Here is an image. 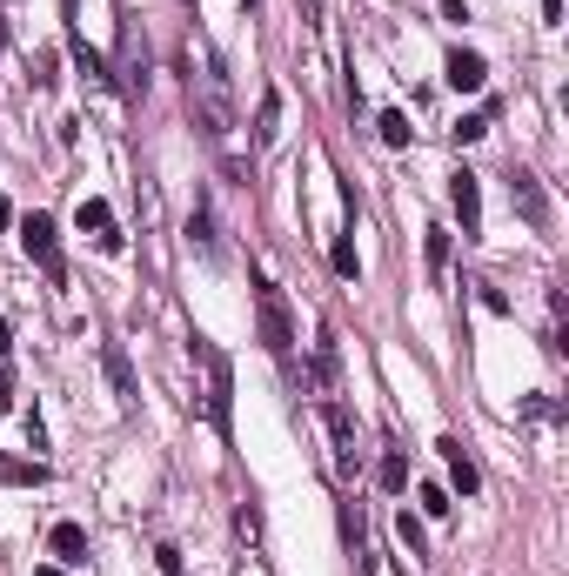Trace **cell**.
<instances>
[{"instance_id": "cell-1", "label": "cell", "mask_w": 569, "mask_h": 576, "mask_svg": "<svg viewBox=\"0 0 569 576\" xmlns=\"http://www.w3.org/2000/svg\"><path fill=\"white\" fill-rule=\"evenodd\" d=\"M255 335H262L268 355H282V362L295 355V315H288V295L268 282V275L255 282Z\"/></svg>"}, {"instance_id": "cell-2", "label": "cell", "mask_w": 569, "mask_h": 576, "mask_svg": "<svg viewBox=\"0 0 569 576\" xmlns=\"http://www.w3.org/2000/svg\"><path fill=\"white\" fill-rule=\"evenodd\" d=\"M21 248L41 262L47 282H61V275H67V262H61V228L47 222V215H27V222H21Z\"/></svg>"}, {"instance_id": "cell-3", "label": "cell", "mask_w": 569, "mask_h": 576, "mask_svg": "<svg viewBox=\"0 0 569 576\" xmlns=\"http://www.w3.org/2000/svg\"><path fill=\"white\" fill-rule=\"evenodd\" d=\"M449 208H456L462 235L476 242V235H482V181L469 175V168H456V175H449Z\"/></svg>"}, {"instance_id": "cell-4", "label": "cell", "mask_w": 569, "mask_h": 576, "mask_svg": "<svg viewBox=\"0 0 569 576\" xmlns=\"http://www.w3.org/2000/svg\"><path fill=\"white\" fill-rule=\"evenodd\" d=\"M442 81L456 94H482V81H489V61H482L476 47H449V61H442Z\"/></svg>"}, {"instance_id": "cell-5", "label": "cell", "mask_w": 569, "mask_h": 576, "mask_svg": "<svg viewBox=\"0 0 569 576\" xmlns=\"http://www.w3.org/2000/svg\"><path fill=\"white\" fill-rule=\"evenodd\" d=\"M322 422H329V436H335V469L342 476H355V422L342 402H322Z\"/></svg>"}, {"instance_id": "cell-6", "label": "cell", "mask_w": 569, "mask_h": 576, "mask_svg": "<svg viewBox=\"0 0 569 576\" xmlns=\"http://www.w3.org/2000/svg\"><path fill=\"white\" fill-rule=\"evenodd\" d=\"M47 556H54V563H88V530H81V523H54V530H47Z\"/></svg>"}, {"instance_id": "cell-7", "label": "cell", "mask_w": 569, "mask_h": 576, "mask_svg": "<svg viewBox=\"0 0 569 576\" xmlns=\"http://www.w3.org/2000/svg\"><path fill=\"white\" fill-rule=\"evenodd\" d=\"M201 362H208V422L228 429V362L215 349H201Z\"/></svg>"}, {"instance_id": "cell-8", "label": "cell", "mask_w": 569, "mask_h": 576, "mask_svg": "<svg viewBox=\"0 0 569 576\" xmlns=\"http://www.w3.org/2000/svg\"><path fill=\"white\" fill-rule=\"evenodd\" d=\"M436 449H442V463H449V483H456V489H462V496H476V489H482V469H476V463H469V449H462V443H456V436H442V443H436Z\"/></svg>"}, {"instance_id": "cell-9", "label": "cell", "mask_w": 569, "mask_h": 576, "mask_svg": "<svg viewBox=\"0 0 569 576\" xmlns=\"http://www.w3.org/2000/svg\"><path fill=\"white\" fill-rule=\"evenodd\" d=\"M509 188H516V208H523V222H529V228H543V222H549V201H543V188H536V175H523V168H516V181H509Z\"/></svg>"}, {"instance_id": "cell-10", "label": "cell", "mask_w": 569, "mask_h": 576, "mask_svg": "<svg viewBox=\"0 0 569 576\" xmlns=\"http://www.w3.org/2000/svg\"><path fill=\"white\" fill-rule=\"evenodd\" d=\"M74 228H81V235H94V242H108V235H114V215H108V201H101V195H88L81 208H74Z\"/></svg>"}, {"instance_id": "cell-11", "label": "cell", "mask_w": 569, "mask_h": 576, "mask_svg": "<svg viewBox=\"0 0 569 576\" xmlns=\"http://www.w3.org/2000/svg\"><path fill=\"white\" fill-rule=\"evenodd\" d=\"M0 483H7V489H41L47 463H34V456H7V463H0Z\"/></svg>"}, {"instance_id": "cell-12", "label": "cell", "mask_w": 569, "mask_h": 576, "mask_svg": "<svg viewBox=\"0 0 569 576\" xmlns=\"http://www.w3.org/2000/svg\"><path fill=\"white\" fill-rule=\"evenodd\" d=\"M275 134H282V94L262 88V108H255V148H268Z\"/></svg>"}, {"instance_id": "cell-13", "label": "cell", "mask_w": 569, "mask_h": 576, "mask_svg": "<svg viewBox=\"0 0 569 576\" xmlns=\"http://www.w3.org/2000/svg\"><path fill=\"white\" fill-rule=\"evenodd\" d=\"M101 362H108V376H114V389H121V402H134V369H128V355H121V342H101Z\"/></svg>"}, {"instance_id": "cell-14", "label": "cell", "mask_w": 569, "mask_h": 576, "mask_svg": "<svg viewBox=\"0 0 569 576\" xmlns=\"http://www.w3.org/2000/svg\"><path fill=\"white\" fill-rule=\"evenodd\" d=\"M375 483L389 489V496H402V489H409V456H402V449H389V456H382V469H375Z\"/></svg>"}, {"instance_id": "cell-15", "label": "cell", "mask_w": 569, "mask_h": 576, "mask_svg": "<svg viewBox=\"0 0 569 576\" xmlns=\"http://www.w3.org/2000/svg\"><path fill=\"white\" fill-rule=\"evenodd\" d=\"M74 67H81V81H94V88L108 81V61H101V54H94V47L81 41V34H74Z\"/></svg>"}, {"instance_id": "cell-16", "label": "cell", "mask_w": 569, "mask_h": 576, "mask_svg": "<svg viewBox=\"0 0 569 576\" xmlns=\"http://www.w3.org/2000/svg\"><path fill=\"white\" fill-rule=\"evenodd\" d=\"M375 128H382V141H389V148H409V141H416V128H409V114H402V108H389Z\"/></svg>"}, {"instance_id": "cell-17", "label": "cell", "mask_w": 569, "mask_h": 576, "mask_svg": "<svg viewBox=\"0 0 569 576\" xmlns=\"http://www.w3.org/2000/svg\"><path fill=\"white\" fill-rule=\"evenodd\" d=\"M329 262H335V275H342V282H355V275H362V255H355V242H349V235H335Z\"/></svg>"}, {"instance_id": "cell-18", "label": "cell", "mask_w": 569, "mask_h": 576, "mask_svg": "<svg viewBox=\"0 0 569 576\" xmlns=\"http://www.w3.org/2000/svg\"><path fill=\"white\" fill-rule=\"evenodd\" d=\"M416 503H422V516H449V510H456L442 483H422V489H416Z\"/></svg>"}, {"instance_id": "cell-19", "label": "cell", "mask_w": 569, "mask_h": 576, "mask_svg": "<svg viewBox=\"0 0 569 576\" xmlns=\"http://www.w3.org/2000/svg\"><path fill=\"white\" fill-rule=\"evenodd\" d=\"M395 536L409 543V556H422V516L416 510H395Z\"/></svg>"}, {"instance_id": "cell-20", "label": "cell", "mask_w": 569, "mask_h": 576, "mask_svg": "<svg viewBox=\"0 0 569 576\" xmlns=\"http://www.w3.org/2000/svg\"><path fill=\"white\" fill-rule=\"evenodd\" d=\"M422 248H429V268L442 275V268H449V228H429V242H422Z\"/></svg>"}, {"instance_id": "cell-21", "label": "cell", "mask_w": 569, "mask_h": 576, "mask_svg": "<svg viewBox=\"0 0 569 576\" xmlns=\"http://www.w3.org/2000/svg\"><path fill=\"white\" fill-rule=\"evenodd\" d=\"M482 134H489V114H462L456 121V148L462 141H482Z\"/></svg>"}, {"instance_id": "cell-22", "label": "cell", "mask_w": 569, "mask_h": 576, "mask_svg": "<svg viewBox=\"0 0 569 576\" xmlns=\"http://www.w3.org/2000/svg\"><path fill=\"white\" fill-rule=\"evenodd\" d=\"M235 530H241V536H262V510H255V503H248V510L235 516Z\"/></svg>"}, {"instance_id": "cell-23", "label": "cell", "mask_w": 569, "mask_h": 576, "mask_svg": "<svg viewBox=\"0 0 569 576\" xmlns=\"http://www.w3.org/2000/svg\"><path fill=\"white\" fill-rule=\"evenodd\" d=\"M7 409H14V376L0 369V416H7Z\"/></svg>"}, {"instance_id": "cell-24", "label": "cell", "mask_w": 569, "mask_h": 576, "mask_svg": "<svg viewBox=\"0 0 569 576\" xmlns=\"http://www.w3.org/2000/svg\"><path fill=\"white\" fill-rule=\"evenodd\" d=\"M14 349V329H7V315H0V355Z\"/></svg>"}, {"instance_id": "cell-25", "label": "cell", "mask_w": 569, "mask_h": 576, "mask_svg": "<svg viewBox=\"0 0 569 576\" xmlns=\"http://www.w3.org/2000/svg\"><path fill=\"white\" fill-rule=\"evenodd\" d=\"M0 228H14V208H7V195H0Z\"/></svg>"}, {"instance_id": "cell-26", "label": "cell", "mask_w": 569, "mask_h": 576, "mask_svg": "<svg viewBox=\"0 0 569 576\" xmlns=\"http://www.w3.org/2000/svg\"><path fill=\"white\" fill-rule=\"evenodd\" d=\"M34 576H67V570H61V563H41V570H34Z\"/></svg>"}, {"instance_id": "cell-27", "label": "cell", "mask_w": 569, "mask_h": 576, "mask_svg": "<svg viewBox=\"0 0 569 576\" xmlns=\"http://www.w3.org/2000/svg\"><path fill=\"white\" fill-rule=\"evenodd\" d=\"M241 7H255V0H241Z\"/></svg>"}, {"instance_id": "cell-28", "label": "cell", "mask_w": 569, "mask_h": 576, "mask_svg": "<svg viewBox=\"0 0 569 576\" xmlns=\"http://www.w3.org/2000/svg\"><path fill=\"white\" fill-rule=\"evenodd\" d=\"M175 576H181V570H175Z\"/></svg>"}]
</instances>
